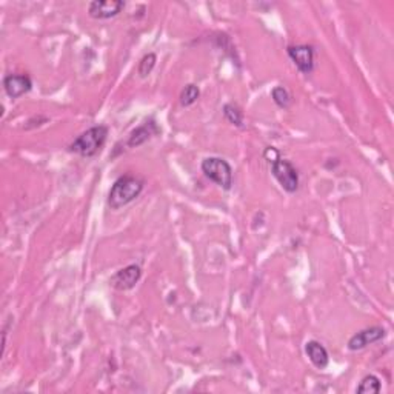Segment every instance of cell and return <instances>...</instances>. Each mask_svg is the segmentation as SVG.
Masks as SVG:
<instances>
[{
    "mask_svg": "<svg viewBox=\"0 0 394 394\" xmlns=\"http://www.w3.org/2000/svg\"><path fill=\"white\" fill-rule=\"evenodd\" d=\"M145 182L135 175H124L120 176L115 184L111 185L106 204L111 210H120L124 206L130 205L131 202L142 195Z\"/></svg>",
    "mask_w": 394,
    "mask_h": 394,
    "instance_id": "1",
    "label": "cell"
},
{
    "mask_svg": "<svg viewBox=\"0 0 394 394\" xmlns=\"http://www.w3.org/2000/svg\"><path fill=\"white\" fill-rule=\"evenodd\" d=\"M110 128L106 125H95L83 131L68 145V151L79 155L80 157L91 159L96 157L102 151L104 145L108 139Z\"/></svg>",
    "mask_w": 394,
    "mask_h": 394,
    "instance_id": "2",
    "label": "cell"
},
{
    "mask_svg": "<svg viewBox=\"0 0 394 394\" xmlns=\"http://www.w3.org/2000/svg\"><path fill=\"white\" fill-rule=\"evenodd\" d=\"M200 170H202L206 179H210L211 182L219 185L222 190L230 191L233 188L235 171H233V166L228 164V160L216 156L206 157L200 164Z\"/></svg>",
    "mask_w": 394,
    "mask_h": 394,
    "instance_id": "3",
    "label": "cell"
},
{
    "mask_svg": "<svg viewBox=\"0 0 394 394\" xmlns=\"http://www.w3.org/2000/svg\"><path fill=\"white\" fill-rule=\"evenodd\" d=\"M270 165H271V175L275 176L279 185L282 186V190L285 193H288V195H295L300 185L299 171L296 170V166L293 165L290 160L282 157L273 160Z\"/></svg>",
    "mask_w": 394,
    "mask_h": 394,
    "instance_id": "4",
    "label": "cell"
},
{
    "mask_svg": "<svg viewBox=\"0 0 394 394\" xmlns=\"http://www.w3.org/2000/svg\"><path fill=\"white\" fill-rule=\"evenodd\" d=\"M286 55L302 75H311L316 68V48L313 45H290Z\"/></svg>",
    "mask_w": 394,
    "mask_h": 394,
    "instance_id": "5",
    "label": "cell"
},
{
    "mask_svg": "<svg viewBox=\"0 0 394 394\" xmlns=\"http://www.w3.org/2000/svg\"><path fill=\"white\" fill-rule=\"evenodd\" d=\"M140 279H142V268L136 264H131L110 277V286L117 291H130L139 284Z\"/></svg>",
    "mask_w": 394,
    "mask_h": 394,
    "instance_id": "6",
    "label": "cell"
},
{
    "mask_svg": "<svg viewBox=\"0 0 394 394\" xmlns=\"http://www.w3.org/2000/svg\"><path fill=\"white\" fill-rule=\"evenodd\" d=\"M385 336H386V331L385 328H382V326H379V325L370 326V328H364V330L357 331L356 335H353L348 340V344H346V346H348L350 351H360V350L366 348V346L380 342V340L385 339Z\"/></svg>",
    "mask_w": 394,
    "mask_h": 394,
    "instance_id": "7",
    "label": "cell"
},
{
    "mask_svg": "<svg viewBox=\"0 0 394 394\" xmlns=\"http://www.w3.org/2000/svg\"><path fill=\"white\" fill-rule=\"evenodd\" d=\"M125 6L124 0H92L88 5V14L96 20H108L119 16Z\"/></svg>",
    "mask_w": 394,
    "mask_h": 394,
    "instance_id": "8",
    "label": "cell"
},
{
    "mask_svg": "<svg viewBox=\"0 0 394 394\" xmlns=\"http://www.w3.org/2000/svg\"><path fill=\"white\" fill-rule=\"evenodd\" d=\"M159 135H160V128L157 126L156 120L150 119V120H146V122H144L142 125H139L137 128L132 130L125 144L128 148H137V146L146 144L148 140H151L152 137H156Z\"/></svg>",
    "mask_w": 394,
    "mask_h": 394,
    "instance_id": "9",
    "label": "cell"
},
{
    "mask_svg": "<svg viewBox=\"0 0 394 394\" xmlns=\"http://www.w3.org/2000/svg\"><path fill=\"white\" fill-rule=\"evenodd\" d=\"M3 90L6 96L16 100L32 90V80L28 75H8L3 79Z\"/></svg>",
    "mask_w": 394,
    "mask_h": 394,
    "instance_id": "10",
    "label": "cell"
},
{
    "mask_svg": "<svg viewBox=\"0 0 394 394\" xmlns=\"http://www.w3.org/2000/svg\"><path fill=\"white\" fill-rule=\"evenodd\" d=\"M305 355L317 370H325L330 364L328 350H326L319 340H308V342L305 344Z\"/></svg>",
    "mask_w": 394,
    "mask_h": 394,
    "instance_id": "11",
    "label": "cell"
},
{
    "mask_svg": "<svg viewBox=\"0 0 394 394\" xmlns=\"http://www.w3.org/2000/svg\"><path fill=\"white\" fill-rule=\"evenodd\" d=\"M382 390V382L375 375H366L360 384L357 385L356 393L357 394H377Z\"/></svg>",
    "mask_w": 394,
    "mask_h": 394,
    "instance_id": "12",
    "label": "cell"
},
{
    "mask_svg": "<svg viewBox=\"0 0 394 394\" xmlns=\"http://www.w3.org/2000/svg\"><path fill=\"white\" fill-rule=\"evenodd\" d=\"M271 99L280 110H288L293 104V96L290 95V91L282 85H277L271 90Z\"/></svg>",
    "mask_w": 394,
    "mask_h": 394,
    "instance_id": "13",
    "label": "cell"
},
{
    "mask_svg": "<svg viewBox=\"0 0 394 394\" xmlns=\"http://www.w3.org/2000/svg\"><path fill=\"white\" fill-rule=\"evenodd\" d=\"M224 116L231 125L237 126V128H245L244 125V112L235 104H225L224 105Z\"/></svg>",
    "mask_w": 394,
    "mask_h": 394,
    "instance_id": "14",
    "label": "cell"
},
{
    "mask_svg": "<svg viewBox=\"0 0 394 394\" xmlns=\"http://www.w3.org/2000/svg\"><path fill=\"white\" fill-rule=\"evenodd\" d=\"M199 97H200L199 86L195 83H188L182 90V92H180L179 100H180V105L182 106H191L197 102Z\"/></svg>",
    "mask_w": 394,
    "mask_h": 394,
    "instance_id": "15",
    "label": "cell"
},
{
    "mask_svg": "<svg viewBox=\"0 0 394 394\" xmlns=\"http://www.w3.org/2000/svg\"><path fill=\"white\" fill-rule=\"evenodd\" d=\"M156 63H157V56L155 52H148V55H145L142 59H140L139 66H137V75L145 79L148 77L152 70L156 68Z\"/></svg>",
    "mask_w": 394,
    "mask_h": 394,
    "instance_id": "16",
    "label": "cell"
},
{
    "mask_svg": "<svg viewBox=\"0 0 394 394\" xmlns=\"http://www.w3.org/2000/svg\"><path fill=\"white\" fill-rule=\"evenodd\" d=\"M264 157L271 164L273 160H276L277 157H280V155H279V151L275 148V146H268V148H266L265 152H264Z\"/></svg>",
    "mask_w": 394,
    "mask_h": 394,
    "instance_id": "17",
    "label": "cell"
}]
</instances>
